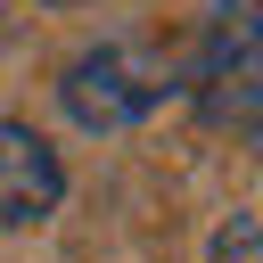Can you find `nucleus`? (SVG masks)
<instances>
[{"instance_id": "obj_1", "label": "nucleus", "mask_w": 263, "mask_h": 263, "mask_svg": "<svg viewBox=\"0 0 263 263\" xmlns=\"http://www.w3.org/2000/svg\"><path fill=\"white\" fill-rule=\"evenodd\" d=\"M197 107L230 132H263V0H222L197 58Z\"/></svg>"}, {"instance_id": "obj_2", "label": "nucleus", "mask_w": 263, "mask_h": 263, "mask_svg": "<svg viewBox=\"0 0 263 263\" xmlns=\"http://www.w3.org/2000/svg\"><path fill=\"white\" fill-rule=\"evenodd\" d=\"M58 99H66V115H74L82 132H132V123L164 99V74H148L140 49L107 41V49L74 58V74L58 82Z\"/></svg>"}, {"instance_id": "obj_3", "label": "nucleus", "mask_w": 263, "mask_h": 263, "mask_svg": "<svg viewBox=\"0 0 263 263\" xmlns=\"http://www.w3.org/2000/svg\"><path fill=\"white\" fill-rule=\"evenodd\" d=\"M58 197H66V164H58V148H49L41 132H25V123H0V238L49 222Z\"/></svg>"}, {"instance_id": "obj_4", "label": "nucleus", "mask_w": 263, "mask_h": 263, "mask_svg": "<svg viewBox=\"0 0 263 263\" xmlns=\"http://www.w3.org/2000/svg\"><path fill=\"white\" fill-rule=\"evenodd\" d=\"M205 263H263V222H255V214H230V222L205 238Z\"/></svg>"}]
</instances>
